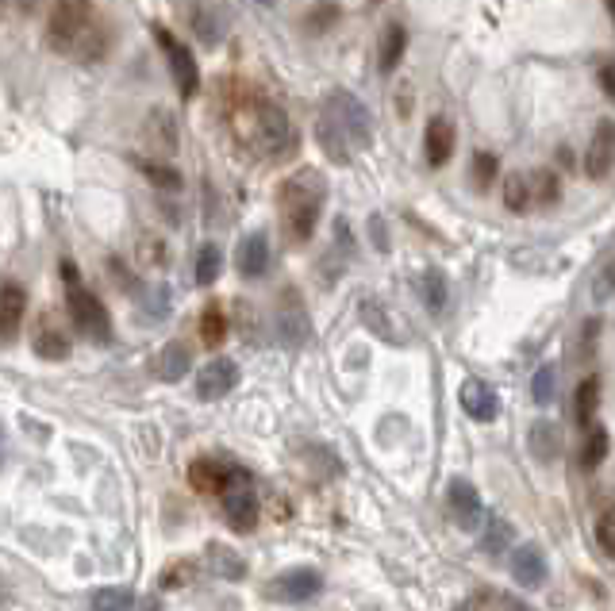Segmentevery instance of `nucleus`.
<instances>
[{
    "mask_svg": "<svg viewBox=\"0 0 615 611\" xmlns=\"http://www.w3.org/2000/svg\"><path fill=\"white\" fill-rule=\"evenodd\" d=\"M227 123H231L239 147L258 154L262 162H285V158L296 154V135L289 116H285V108L273 104L270 97H262L258 89H243L239 93V100L227 112Z\"/></svg>",
    "mask_w": 615,
    "mask_h": 611,
    "instance_id": "f257e3e1",
    "label": "nucleus"
},
{
    "mask_svg": "<svg viewBox=\"0 0 615 611\" xmlns=\"http://www.w3.org/2000/svg\"><path fill=\"white\" fill-rule=\"evenodd\" d=\"M47 43L74 62H100L112 47V27L100 16L97 0H58L50 8Z\"/></svg>",
    "mask_w": 615,
    "mask_h": 611,
    "instance_id": "f03ea898",
    "label": "nucleus"
},
{
    "mask_svg": "<svg viewBox=\"0 0 615 611\" xmlns=\"http://www.w3.org/2000/svg\"><path fill=\"white\" fill-rule=\"evenodd\" d=\"M316 143L320 150L346 166L354 158V150H366L373 143V120H369V108L354 93L335 89L331 97L323 100V112L316 120Z\"/></svg>",
    "mask_w": 615,
    "mask_h": 611,
    "instance_id": "7ed1b4c3",
    "label": "nucleus"
},
{
    "mask_svg": "<svg viewBox=\"0 0 615 611\" xmlns=\"http://www.w3.org/2000/svg\"><path fill=\"white\" fill-rule=\"evenodd\" d=\"M323 200H327V181H323L320 170L289 173L277 185V220H281V231L293 246H304L316 235Z\"/></svg>",
    "mask_w": 615,
    "mask_h": 611,
    "instance_id": "20e7f679",
    "label": "nucleus"
},
{
    "mask_svg": "<svg viewBox=\"0 0 615 611\" xmlns=\"http://www.w3.org/2000/svg\"><path fill=\"white\" fill-rule=\"evenodd\" d=\"M62 281H66V308H70L74 327H81V335H89V339L100 346L112 343V316H108V308L100 304V296H93L85 285H81L77 266L70 258L62 262Z\"/></svg>",
    "mask_w": 615,
    "mask_h": 611,
    "instance_id": "39448f33",
    "label": "nucleus"
},
{
    "mask_svg": "<svg viewBox=\"0 0 615 611\" xmlns=\"http://www.w3.org/2000/svg\"><path fill=\"white\" fill-rule=\"evenodd\" d=\"M220 504H223V519L235 535H250L258 527V515H262V504H258V489H254V477L235 465L227 489L220 492Z\"/></svg>",
    "mask_w": 615,
    "mask_h": 611,
    "instance_id": "423d86ee",
    "label": "nucleus"
},
{
    "mask_svg": "<svg viewBox=\"0 0 615 611\" xmlns=\"http://www.w3.org/2000/svg\"><path fill=\"white\" fill-rule=\"evenodd\" d=\"M323 592V573L312 569V565H296V569H285L277 573L270 585H266V600L273 604H308Z\"/></svg>",
    "mask_w": 615,
    "mask_h": 611,
    "instance_id": "0eeeda50",
    "label": "nucleus"
},
{
    "mask_svg": "<svg viewBox=\"0 0 615 611\" xmlns=\"http://www.w3.org/2000/svg\"><path fill=\"white\" fill-rule=\"evenodd\" d=\"M154 39H158V47H162L166 62H170V74H173V81H177L181 100H193L200 93V66H197V58H193V50L185 47L181 39H173V31H166L162 24L154 27Z\"/></svg>",
    "mask_w": 615,
    "mask_h": 611,
    "instance_id": "6e6552de",
    "label": "nucleus"
},
{
    "mask_svg": "<svg viewBox=\"0 0 615 611\" xmlns=\"http://www.w3.org/2000/svg\"><path fill=\"white\" fill-rule=\"evenodd\" d=\"M273 331H277V339L289 346V350H300V346L308 343V312H304V304H300V296L293 289H285L281 300H277Z\"/></svg>",
    "mask_w": 615,
    "mask_h": 611,
    "instance_id": "1a4fd4ad",
    "label": "nucleus"
},
{
    "mask_svg": "<svg viewBox=\"0 0 615 611\" xmlns=\"http://www.w3.org/2000/svg\"><path fill=\"white\" fill-rule=\"evenodd\" d=\"M446 508H450V519L462 527V531H477L481 523H485V504H481V496L477 489L469 485V481H450V489H446Z\"/></svg>",
    "mask_w": 615,
    "mask_h": 611,
    "instance_id": "9d476101",
    "label": "nucleus"
},
{
    "mask_svg": "<svg viewBox=\"0 0 615 611\" xmlns=\"http://www.w3.org/2000/svg\"><path fill=\"white\" fill-rule=\"evenodd\" d=\"M231 473H235V465L223 462V458H212V454H200L189 462V485L200 492V496H220L227 489V481H231Z\"/></svg>",
    "mask_w": 615,
    "mask_h": 611,
    "instance_id": "9b49d317",
    "label": "nucleus"
},
{
    "mask_svg": "<svg viewBox=\"0 0 615 611\" xmlns=\"http://www.w3.org/2000/svg\"><path fill=\"white\" fill-rule=\"evenodd\" d=\"M239 385V366L231 358H212L208 366L197 373V396L200 400H223L227 392Z\"/></svg>",
    "mask_w": 615,
    "mask_h": 611,
    "instance_id": "f8f14e48",
    "label": "nucleus"
},
{
    "mask_svg": "<svg viewBox=\"0 0 615 611\" xmlns=\"http://www.w3.org/2000/svg\"><path fill=\"white\" fill-rule=\"evenodd\" d=\"M615 166V123L612 120H600L596 131H592V143L585 150V173L589 177H608Z\"/></svg>",
    "mask_w": 615,
    "mask_h": 611,
    "instance_id": "ddd939ff",
    "label": "nucleus"
},
{
    "mask_svg": "<svg viewBox=\"0 0 615 611\" xmlns=\"http://www.w3.org/2000/svg\"><path fill=\"white\" fill-rule=\"evenodd\" d=\"M454 143H458V131L446 116H431L427 120V131H423V154H427V166L443 170L454 154Z\"/></svg>",
    "mask_w": 615,
    "mask_h": 611,
    "instance_id": "4468645a",
    "label": "nucleus"
},
{
    "mask_svg": "<svg viewBox=\"0 0 615 611\" xmlns=\"http://www.w3.org/2000/svg\"><path fill=\"white\" fill-rule=\"evenodd\" d=\"M458 400H462V412L469 419H477V423H492V419L500 416V396H496V389L485 385V381H477V377H469L466 385H462Z\"/></svg>",
    "mask_w": 615,
    "mask_h": 611,
    "instance_id": "2eb2a0df",
    "label": "nucleus"
},
{
    "mask_svg": "<svg viewBox=\"0 0 615 611\" xmlns=\"http://www.w3.org/2000/svg\"><path fill=\"white\" fill-rule=\"evenodd\" d=\"M235 266L243 273L246 281H258L266 266H270V239H266V231H250L239 250H235Z\"/></svg>",
    "mask_w": 615,
    "mask_h": 611,
    "instance_id": "dca6fc26",
    "label": "nucleus"
},
{
    "mask_svg": "<svg viewBox=\"0 0 615 611\" xmlns=\"http://www.w3.org/2000/svg\"><path fill=\"white\" fill-rule=\"evenodd\" d=\"M546 554H542V546L535 542H523L512 550V577H516V585L523 588H539L546 581Z\"/></svg>",
    "mask_w": 615,
    "mask_h": 611,
    "instance_id": "f3484780",
    "label": "nucleus"
},
{
    "mask_svg": "<svg viewBox=\"0 0 615 611\" xmlns=\"http://www.w3.org/2000/svg\"><path fill=\"white\" fill-rule=\"evenodd\" d=\"M24 312H27V293L16 281H4V289H0V335H4V343L16 339V331L24 323Z\"/></svg>",
    "mask_w": 615,
    "mask_h": 611,
    "instance_id": "a211bd4d",
    "label": "nucleus"
},
{
    "mask_svg": "<svg viewBox=\"0 0 615 611\" xmlns=\"http://www.w3.org/2000/svg\"><path fill=\"white\" fill-rule=\"evenodd\" d=\"M527 446L535 454V462H558L562 458V427L550 423V419H535L531 423V435H527Z\"/></svg>",
    "mask_w": 615,
    "mask_h": 611,
    "instance_id": "6ab92c4d",
    "label": "nucleus"
},
{
    "mask_svg": "<svg viewBox=\"0 0 615 611\" xmlns=\"http://www.w3.org/2000/svg\"><path fill=\"white\" fill-rule=\"evenodd\" d=\"M204 565H208L212 577H223V581H243L246 577L243 554H235V550L223 546V542H208V550H204Z\"/></svg>",
    "mask_w": 615,
    "mask_h": 611,
    "instance_id": "aec40b11",
    "label": "nucleus"
},
{
    "mask_svg": "<svg viewBox=\"0 0 615 611\" xmlns=\"http://www.w3.org/2000/svg\"><path fill=\"white\" fill-rule=\"evenodd\" d=\"M416 293H419V304L427 308V312H446V300H450V285H446L443 269H423L416 277Z\"/></svg>",
    "mask_w": 615,
    "mask_h": 611,
    "instance_id": "412c9836",
    "label": "nucleus"
},
{
    "mask_svg": "<svg viewBox=\"0 0 615 611\" xmlns=\"http://www.w3.org/2000/svg\"><path fill=\"white\" fill-rule=\"evenodd\" d=\"M189 366H193V354H189V346L185 343H170L162 346V354H158V362H154V369H158V377L162 381H181L185 373H189Z\"/></svg>",
    "mask_w": 615,
    "mask_h": 611,
    "instance_id": "4be33fe9",
    "label": "nucleus"
},
{
    "mask_svg": "<svg viewBox=\"0 0 615 611\" xmlns=\"http://www.w3.org/2000/svg\"><path fill=\"white\" fill-rule=\"evenodd\" d=\"M35 354L43 358V362H66L70 358V339L58 331V327H50V323H43L39 331H35Z\"/></svg>",
    "mask_w": 615,
    "mask_h": 611,
    "instance_id": "5701e85b",
    "label": "nucleus"
},
{
    "mask_svg": "<svg viewBox=\"0 0 615 611\" xmlns=\"http://www.w3.org/2000/svg\"><path fill=\"white\" fill-rule=\"evenodd\" d=\"M404 47H408V31H404L400 24L385 27V35H381V54H377V66H381V74H393L396 66H400V58H404Z\"/></svg>",
    "mask_w": 615,
    "mask_h": 611,
    "instance_id": "b1692460",
    "label": "nucleus"
},
{
    "mask_svg": "<svg viewBox=\"0 0 615 611\" xmlns=\"http://www.w3.org/2000/svg\"><path fill=\"white\" fill-rule=\"evenodd\" d=\"M358 312H362V323H366L377 339H385V343H404V339H400V331H393V319H389V312H385L377 300H362V304H358Z\"/></svg>",
    "mask_w": 615,
    "mask_h": 611,
    "instance_id": "393cba45",
    "label": "nucleus"
},
{
    "mask_svg": "<svg viewBox=\"0 0 615 611\" xmlns=\"http://www.w3.org/2000/svg\"><path fill=\"white\" fill-rule=\"evenodd\" d=\"M193 31H197V39L204 47H216L223 39V20L216 8H208V4H193Z\"/></svg>",
    "mask_w": 615,
    "mask_h": 611,
    "instance_id": "a878e982",
    "label": "nucleus"
},
{
    "mask_svg": "<svg viewBox=\"0 0 615 611\" xmlns=\"http://www.w3.org/2000/svg\"><path fill=\"white\" fill-rule=\"evenodd\" d=\"M596 408H600V377H585L577 385V423L592 427L596 423Z\"/></svg>",
    "mask_w": 615,
    "mask_h": 611,
    "instance_id": "bb28decb",
    "label": "nucleus"
},
{
    "mask_svg": "<svg viewBox=\"0 0 615 611\" xmlns=\"http://www.w3.org/2000/svg\"><path fill=\"white\" fill-rule=\"evenodd\" d=\"M197 581V562L193 558H177L162 569V577H158V585L166 588V592H177V588H189Z\"/></svg>",
    "mask_w": 615,
    "mask_h": 611,
    "instance_id": "cd10ccee",
    "label": "nucleus"
},
{
    "mask_svg": "<svg viewBox=\"0 0 615 611\" xmlns=\"http://www.w3.org/2000/svg\"><path fill=\"white\" fill-rule=\"evenodd\" d=\"M512 546V523L508 519H500V515H489V527H485V535H481V550L485 554H504Z\"/></svg>",
    "mask_w": 615,
    "mask_h": 611,
    "instance_id": "c85d7f7f",
    "label": "nucleus"
},
{
    "mask_svg": "<svg viewBox=\"0 0 615 611\" xmlns=\"http://www.w3.org/2000/svg\"><path fill=\"white\" fill-rule=\"evenodd\" d=\"M200 339H204V346H220L227 339V316H223L220 304H208L200 312Z\"/></svg>",
    "mask_w": 615,
    "mask_h": 611,
    "instance_id": "c756f323",
    "label": "nucleus"
},
{
    "mask_svg": "<svg viewBox=\"0 0 615 611\" xmlns=\"http://www.w3.org/2000/svg\"><path fill=\"white\" fill-rule=\"evenodd\" d=\"M89 608L93 611H131L135 608V596L131 588H97L89 596Z\"/></svg>",
    "mask_w": 615,
    "mask_h": 611,
    "instance_id": "7c9ffc66",
    "label": "nucleus"
},
{
    "mask_svg": "<svg viewBox=\"0 0 615 611\" xmlns=\"http://www.w3.org/2000/svg\"><path fill=\"white\" fill-rule=\"evenodd\" d=\"M504 204L512 208V212H527L535 200H531V177L527 173H512L508 181H504Z\"/></svg>",
    "mask_w": 615,
    "mask_h": 611,
    "instance_id": "2f4dec72",
    "label": "nucleus"
},
{
    "mask_svg": "<svg viewBox=\"0 0 615 611\" xmlns=\"http://www.w3.org/2000/svg\"><path fill=\"white\" fill-rule=\"evenodd\" d=\"M220 273H223L220 246L204 243V246H200V254H197V285H200V289H208V285H212Z\"/></svg>",
    "mask_w": 615,
    "mask_h": 611,
    "instance_id": "473e14b6",
    "label": "nucleus"
},
{
    "mask_svg": "<svg viewBox=\"0 0 615 611\" xmlns=\"http://www.w3.org/2000/svg\"><path fill=\"white\" fill-rule=\"evenodd\" d=\"M527 177H531V200H535V204H554V200L562 196V181H558V173L535 170V173H527Z\"/></svg>",
    "mask_w": 615,
    "mask_h": 611,
    "instance_id": "72a5a7b5",
    "label": "nucleus"
},
{
    "mask_svg": "<svg viewBox=\"0 0 615 611\" xmlns=\"http://www.w3.org/2000/svg\"><path fill=\"white\" fill-rule=\"evenodd\" d=\"M608 458V431L600 423L589 427V439H585V450H581V465L585 469H596V465Z\"/></svg>",
    "mask_w": 615,
    "mask_h": 611,
    "instance_id": "f704fd0d",
    "label": "nucleus"
},
{
    "mask_svg": "<svg viewBox=\"0 0 615 611\" xmlns=\"http://www.w3.org/2000/svg\"><path fill=\"white\" fill-rule=\"evenodd\" d=\"M531 396H535V404H554V396H558V369L554 366H539L535 369V381H531Z\"/></svg>",
    "mask_w": 615,
    "mask_h": 611,
    "instance_id": "c9c22d12",
    "label": "nucleus"
},
{
    "mask_svg": "<svg viewBox=\"0 0 615 611\" xmlns=\"http://www.w3.org/2000/svg\"><path fill=\"white\" fill-rule=\"evenodd\" d=\"M143 177H147L150 185H158V189H181V173L173 170V166H158V162H143Z\"/></svg>",
    "mask_w": 615,
    "mask_h": 611,
    "instance_id": "e433bc0d",
    "label": "nucleus"
},
{
    "mask_svg": "<svg viewBox=\"0 0 615 611\" xmlns=\"http://www.w3.org/2000/svg\"><path fill=\"white\" fill-rule=\"evenodd\" d=\"M496 170H500L496 154H485V150H481V154L473 158V185H477V189L485 193V189H489L492 181H496Z\"/></svg>",
    "mask_w": 615,
    "mask_h": 611,
    "instance_id": "4c0bfd02",
    "label": "nucleus"
},
{
    "mask_svg": "<svg viewBox=\"0 0 615 611\" xmlns=\"http://www.w3.org/2000/svg\"><path fill=\"white\" fill-rule=\"evenodd\" d=\"M596 542H600V550L615 562V519L612 515H604V519L596 523Z\"/></svg>",
    "mask_w": 615,
    "mask_h": 611,
    "instance_id": "58836bf2",
    "label": "nucleus"
},
{
    "mask_svg": "<svg viewBox=\"0 0 615 611\" xmlns=\"http://www.w3.org/2000/svg\"><path fill=\"white\" fill-rule=\"evenodd\" d=\"M331 20H339V8H335V4H323L320 12H312V31H323V27L331 24Z\"/></svg>",
    "mask_w": 615,
    "mask_h": 611,
    "instance_id": "ea45409f",
    "label": "nucleus"
},
{
    "mask_svg": "<svg viewBox=\"0 0 615 611\" xmlns=\"http://www.w3.org/2000/svg\"><path fill=\"white\" fill-rule=\"evenodd\" d=\"M369 231H373V246L385 254L389 250V235H385V220L381 216H369Z\"/></svg>",
    "mask_w": 615,
    "mask_h": 611,
    "instance_id": "a19ab883",
    "label": "nucleus"
},
{
    "mask_svg": "<svg viewBox=\"0 0 615 611\" xmlns=\"http://www.w3.org/2000/svg\"><path fill=\"white\" fill-rule=\"evenodd\" d=\"M600 85H604L608 97H615V70H600Z\"/></svg>",
    "mask_w": 615,
    "mask_h": 611,
    "instance_id": "79ce46f5",
    "label": "nucleus"
},
{
    "mask_svg": "<svg viewBox=\"0 0 615 611\" xmlns=\"http://www.w3.org/2000/svg\"><path fill=\"white\" fill-rule=\"evenodd\" d=\"M596 289H600V293H604V289H615V266L604 269V277H600V285H596Z\"/></svg>",
    "mask_w": 615,
    "mask_h": 611,
    "instance_id": "37998d69",
    "label": "nucleus"
},
{
    "mask_svg": "<svg viewBox=\"0 0 615 611\" xmlns=\"http://www.w3.org/2000/svg\"><path fill=\"white\" fill-rule=\"evenodd\" d=\"M135 608H139V611H162V600H154V596H147V600H139Z\"/></svg>",
    "mask_w": 615,
    "mask_h": 611,
    "instance_id": "c03bdc74",
    "label": "nucleus"
},
{
    "mask_svg": "<svg viewBox=\"0 0 615 611\" xmlns=\"http://www.w3.org/2000/svg\"><path fill=\"white\" fill-rule=\"evenodd\" d=\"M12 4H16L20 12H35V8H39V0H12Z\"/></svg>",
    "mask_w": 615,
    "mask_h": 611,
    "instance_id": "a18cd8bd",
    "label": "nucleus"
},
{
    "mask_svg": "<svg viewBox=\"0 0 615 611\" xmlns=\"http://www.w3.org/2000/svg\"><path fill=\"white\" fill-rule=\"evenodd\" d=\"M608 12H612V24H615V0H608Z\"/></svg>",
    "mask_w": 615,
    "mask_h": 611,
    "instance_id": "49530a36",
    "label": "nucleus"
},
{
    "mask_svg": "<svg viewBox=\"0 0 615 611\" xmlns=\"http://www.w3.org/2000/svg\"><path fill=\"white\" fill-rule=\"evenodd\" d=\"M262 4H273V0H262Z\"/></svg>",
    "mask_w": 615,
    "mask_h": 611,
    "instance_id": "de8ad7c7",
    "label": "nucleus"
}]
</instances>
